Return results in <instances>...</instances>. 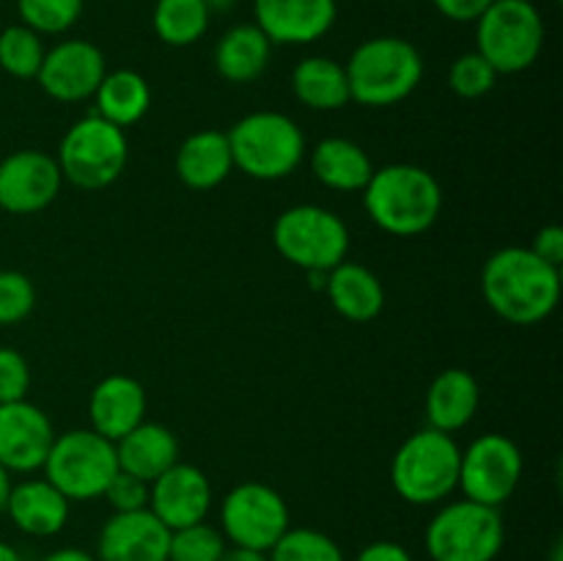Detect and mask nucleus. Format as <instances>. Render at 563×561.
<instances>
[{"instance_id":"9","label":"nucleus","mask_w":563,"mask_h":561,"mask_svg":"<svg viewBox=\"0 0 563 561\" xmlns=\"http://www.w3.org/2000/svg\"><path fill=\"white\" fill-rule=\"evenodd\" d=\"M115 473V443L93 429H69L55 435L53 449L44 460V479L69 501L102 498Z\"/></svg>"},{"instance_id":"39","label":"nucleus","mask_w":563,"mask_h":561,"mask_svg":"<svg viewBox=\"0 0 563 561\" xmlns=\"http://www.w3.org/2000/svg\"><path fill=\"white\" fill-rule=\"evenodd\" d=\"M434 9L451 22H476L495 0H432Z\"/></svg>"},{"instance_id":"21","label":"nucleus","mask_w":563,"mask_h":561,"mask_svg":"<svg viewBox=\"0 0 563 561\" xmlns=\"http://www.w3.org/2000/svg\"><path fill=\"white\" fill-rule=\"evenodd\" d=\"M115 460H119V471L152 484L159 473L179 462V440L163 424L143 421L124 438L115 440Z\"/></svg>"},{"instance_id":"19","label":"nucleus","mask_w":563,"mask_h":561,"mask_svg":"<svg viewBox=\"0 0 563 561\" xmlns=\"http://www.w3.org/2000/svg\"><path fill=\"white\" fill-rule=\"evenodd\" d=\"M91 429L108 440H121L126 432L146 421V391L135 377L110 374L99 380L88 399Z\"/></svg>"},{"instance_id":"8","label":"nucleus","mask_w":563,"mask_h":561,"mask_svg":"<svg viewBox=\"0 0 563 561\" xmlns=\"http://www.w3.org/2000/svg\"><path fill=\"white\" fill-rule=\"evenodd\" d=\"M273 242L295 267L306 273H330L350 253V229L330 209L300 204L278 215Z\"/></svg>"},{"instance_id":"40","label":"nucleus","mask_w":563,"mask_h":561,"mask_svg":"<svg viewBox=\"0 0 563 561\" xmlns=\"http://www.w3.org/2000/svg\"><path fill=\"white\" fill-rule=\"evenodd\" d=\"M355 561H412V556L405 544L390 542V539H379V542L366 544V548L355 556Z\"/></svg>"},{"instance_id":"31","label":"nucleus","mask_w":563,"mask_h":561,"mask_svg":"<svg viewBox=\"0 0 563 561\" xmlns=\"http://www.w3.org/2000/svg\"><path fill=\"white\" fill-rule=\"evenodd\" d=\"M269 561H346L344 550L335 539L317 528H289L273 550L267 553Z\"/></svg>"},{"instance_id":"26","label":"nucleus","mask_w":563,"mask_h":561,"mask_svg":"<svg viewBox=\"0 0 563 561\" xmlns=\"http://www.w3.org/2000/svg\"><path fill=\"white\" fill-rule=\"evenodd\" d=\"M273 42L256 25H234L214 47V69L229 82H251L264 75Z\"/></svg>"},{"instance_id":"30","label":"nucleus","mask_w":563,"mask_h":561,"mask_svg":"<svg viewBox=\"0 0 563 561\" xmlns=\"http://www.w3.org/2000/svg\"><path fill=\"white\" fill-rule=\"evenodd\" d=\"M44 44L36 31L27 25H9L0 31V69L20 80H31L38 75L44 61Z\"/></svg>"},{"instance_id":"4","label":"nucleus","mask_w":563,"mask_h":561,"mask_svg":"<svg viewBox=\"0 0 563 561\" xmlns=\"http://www.w3.org/2000/svg\"><path fill=\"white\" fill-rule=\"evenodd\" d=\"M462 449L451 435L421 429L396 451L390 482L399 498L412 506H432L449 498L460 484Z\"/></svg>"},{"instance_id":"45","label":"nucleus","mask_w":563,"mask_h":561,"mask_svg":"<svg viewBox=\"0 0 563 561\" xmlns=\"http://www.w3.org/2000/svg\"><path fill=\"white\" fill-rule=\"evenodd\" d=\"M553 561H563V544H561V542H555V548H553Z\"/></svg>"},{"instance_id":"6","label":"nucleus","mask_w":563,"mask_h":561,"mask_svg":"<svg viewBox=\"0 0 563 561\" xmlns=\"http://www.w3.org/2000/svg\"><path fill=\"white\" fill-rule=\"evenodd\" d=\"M542 47L544 22L531 0H495L476 20V53L498 75L531 69Z\"/></svg>"},{"instance_id":"11","label":"nucleus","mask_w":563,"mask_h":561,"mask_svg":"<svg viewBox=\"0 0 563 561\" xmlns=\"http://www.w3.org/2000/svg\"><path fill=\"white\" fill-rule=\"evenodd\" d=\"M220 528L225 542L236 548L269 553L289 531V506L284 495L262 482L236 484L220 506Z\"/></svg>"},{"instance_id":"20","label":"nucleus","mask_w":563,"mask_h":561,"mask_svg":"<svg viewBox=\"0 0 563 561\" xmlns=\"http://www.w3.org/2000/svg\"><path fill=\"white\" fill-rule=\"evenodd\" d=\"M3 512H9L11 522L27 537H55L69 520V498L47 479H25L11 484Z\"/></svg>"},{"instance_id":"10","label":"nucleus","mask_w":563,"mask_h":561,"mask_svg":"<svg viewBox=\"0 0 563 561\" xmlns=\"http://www.w3.org/2000/svg\"><path fill=\"white\" fill-rule=\"evenodd\" d=\"M58 168L64 179L80 190H102L113 185L126 165V135L102 116L75 121L58 148Z\"/></svg>"},{"instance_id":"14","label":"nucleus","mask_w":563,"mask_h":561,"mask_svg":"<svg viewBox=\"0 0 563 561\" xmlns=\"http://www.w3.org/2000/svg\"><path fill=\"white\" fill-rule=\"evenodd\" d=\"M104 75L108 66L102 50L86 38H69L44 53L36 80L58 102H82L97 94Z\"/></svg>"},{"instance_id":"13","label":"nucleus","mask_w":563,"mask_h":561,"mask_svg":"<svg viewBox=\"0 0 563 561\" xmlns=\"http://www.w3.org/2000/svg\"><path fill=\"white\" fill-rule=\"evenodd\" d=\"M58 163L36 148H22L0 160V209L11 215H33L58 198Z\"/></svg>"},{"instance_id":"17","label":"nucleus","mask_w":563,"mask_h":561,"mask_svg":"<svg viewBox=\"0 0 563 561\" xmlns=\"http://www.w3.org/2000/svg\"><path fill=\"white\" fill-rule=\"evenodd\" d=\"M170 531L152 509L113 512L99 528L97 561H168Z\"/></svg>"},{"instance_id":"28","label":"nucleus","mask_w":563,"mask_h":561,"mask_svg":"<svg viewBox=\"0 0 563 561\" xmlns=\"http://www.w3.org/2000/svg\"><path fill=\"white\" fill-rule=\"evenodd\" d=\"M97 116L115 127H132L146 116L152 105V88L146 77L132 69L108 72L97 88Z\"/></svg>"},{"instance_id":"34","label":"nucleus","mask_w":563,"mask_h":561,"mask_svg":"<svg viewBox=\"0 0 563 561\" xmlns=\"http://www.w3.org/2000/svg\"><path fill=\"white\" fill-rule=\"evenodd\" d=\"M498 80V72L489 66V61L482 53H465L451 64L449 69V86L451 91L460 94L465 99H478L489 94Z\"/></svg>"},{"instance_id":"12","label":"nucleus","mask_w":563,"mask_h":561,"mask_svg":"<svg viewBox=\"0 0 563 561\" xmlns=\"http://www.w3.org/2000/svg\"><path fill=\"white\" fill-rule=\"evenodd\" d=\"M522 479L520 446L506 435L487 432L473 440L460 460V484L467 501L495 506L515 495Z\"/></svg>"},{"instance_id":"23","label":"nucleus","mask_w":563,"mask_h":561,"mask_svg":"<svg viewBox=\"0 0 563 561\" xmlns=\"http://www.w3.org/2000/svg\"><path fill=\"white\" fill-rule=\"evenodd\" d=\"M234 170L229 135L218 130H201L187 138L176 154V174L192 190H212Z\"/></svg>"},{"instance_id":"38","label":"nucleus","mask_w":563,"mask_h":561,"mask_svg":"<svg viewBox=\"0 0 563 561\" xmlns=\"http://www.w3.org/2000/svg\"><path fill=\"white\" fill-rule=\"evenodd\" d=\"M531 251L537 253L542 262L553 264V267L561 270V264H563V229L561 226H544V229H539L537 237H533Z\"/></svg>"},{"instance_id":"3","label":"nucleus","mask_w":563,"mask_h":561,"mask_svg":"<svg viewBox=\"0 0 563 561\" xmlns=\"http://www.w3.org/2000/svg\"><path fill=\"white\" fill-rule=\"evenodd\" d=\"M350 99L366 108H390L410 97L423 77V58L401 36H374L352 50L344 66Z\"/></svg>"},{"instance_id":"15","label":"nucleus","mask_w":563,"mask_h":561,"mask_svg":"<svg viewBox=\"0 0 563 561\" xmlns=\"http://www.w3.org/2000/svg\"><path fill=\"white\" fill-rule=\"evenodd\" d=\"M148 509L168 531L207 520L212 509V484L196 465L176 462L148 484Z\"/></svg>"},{"instance_id":"41","label":"nucleus","mask_w":563,"mask_h":561,"mask_svg":"<svg viewBox=\"0 0 563 561\" xmlns=\"http://www.w3.org/2000/svg\"><path fill=\"white\" fill-rule=\"evenodd\" d=\"M42 561H97V556L86 553V550L80 548H60V550H53L49 556H44Z\"/></svg>"},{"instance_id":"5","label":"nucleus","mask_w":563,"mask_h":561,"mask_svg":"<svg viewBox=\"0 0 563 561\" xmlns=\"http://www.w3.org/2000/svg\"><path fill=\"white\" fill-rule=\"evenodd\" d=\"M229 146L234 168L251 179L273 182L295 174L306 157V135L284 113L258 110L231 127Z\"/></svg>"},{"instance_id":"24","label":"nucleus","mask_w":563,"mask_h":561,"mask_svg":"<svg viewBox=\"0 0 563 561\" xmlns=\"http://www.w3.org/2000/svg\"><path fill=\"white\" fill-rule=\"evenodd\" d=\"M328 286L330 302L341 317L352 322H368L377 317L385 306V289L377 275L366 270L363 264L341 262L339 267L330 270Z\"/></svg>"},{"instance_id":"35","label":"nucleus","mask_w":563,"mask_h":561,"mask_svg":"<svg viewBox=\"0 0 563 561\" xmlns=\"http://www.w3.org/2000/svg\"><path fill=\"white\" fill-rule=\"evenodd\" d=\"M36 308V289L27 275L16 270H0V328L20 324Z\"/></svg>"},{"instance_id":"32","label":"nucleus","mask_w":563,"mask_h":561,"mask_svg":"<svg viewBox=\"0 0 563 561\" xmlns=\"http://www.w3.org/2000/svg\"><path fill=\"white\" fill-rule=\"evenodd\" d=\"M22 25L38 36L66 33L82 14V0H16Z\"/></svg>"},{"instance_id":"44","label":"nucleus","mask_w":563,"mask_h":561,"mask_svg":"<svg viewBox=\"0 0 563 561\" xmlns=\"http://www.w3.org/2000/svg\"><path fill=\"white\" fill-rule=\"evenodd\" d=\"M0 561H22V556H20V550L14 548V544H9V542H3V539H0Z\"/></svg>"},{"instance_id":"29","label":"nucleus","mask_w":563,"mask_h":561,"mask_svg":"<svg viewBox=\"0 0 563 561\" xmlns=\"http://www.w3.org/2000/svg\"><path fill=\"white\" fill-rule=\"evenodd\" d=\"M154 33L168 47H190L209 28V0H157Z\"/></svg>"},{"instance_id":"7","label":"nucleus","mask_w":563,"mask_h":561,"mask_svg":"<svg viewBox=\"0 0 563 561\" xmlns=\"http://www.w3.org/2000/svg\"><path fill=\"white\" fill-rule=\"evenodd\" d=\"M504 542L506 528L500 512L467 498L445 504L423 534L432 561H495Z\"/></svg>"},{"instance_id":"22","label":"nucleus","mask_w":563,"mask_h":561,"mask_svg":"<svg viewBox=\"0 0 563 561\" xmlns=\"http://www.w3.org/2000/svg\"><path fill=\"white\" fill-rule=\"evenodd\" d=\"M478 399H482V388L467 369H445L427 391L429 427L454 435L476 416Z\"/></svg>"},{"instance_id":"42","label":"nucleus","mask_w":563,"mask_h":561,"mask_svg":"<svg viewBox=\"0 0 563 561\" xmlns=\"http://www.w3.org/2000/svg\"><path fill=\"white\" fill-rule=\"evenodd\" d=\"M220 561H269L267 553L262 550H247V548H225V553L220 556Z\"/></svg>"},{"instance_id":"25","label":"nucleus","mask_w":563,"mask_h":561,"mask_svg":"<svg viewBox=\"0 0 563 561\" xmlns=\"http://www.w3.org/2000/svg\"><path fill=\"white\" fill-rule=\"evenodd\" d=\"M311 170L330 190L355 193L368 185L374 165L357 143L346 141V138H324L313 146Z\"/></svg>"},{"instance_id":"16","label":"nucleus","mask_w":563,"mask_h":561,"mask_svg":"<svg viewBox=\"0 0 563 561\" xmlns=\"http://www.w3.org/2000/svg\"><path fill=\"white\" fill-rule=\"evenodd\" d=\"M53 440V424L42 407L27 399L0 405V465L5 471L33 473L44 468Z\"/></svg>"},{"instance_id":"2","label":"nucleus","mask_w":563,"mask_h":561,"mask_svg":"<svg viewBox=\"0 0 563 561\" xmlns=\"http://www.w3.org/2000/svg\"><path fill=\"white\" fill-rule=\"evenodd\" d=\"M363 204L374 223L394 237H418L432 229L443 209V190L427 168L394 163L374 170L363 187Z\"/></svg>"},{"instance_id":"33","label":"nucleus","mask_w":563,"mask_h":561,"mask_svg":"<svg viewBox=\"0 0 563 561\" xmlns=\"http://www.w3.org/2000/svg\"><path fill=\"white\" fill-rule=\"evenodd\" d=\"M225 537L214 526L203 522H192V526L176 528L170 531L168 544V561H220L225 553Z\"/></svg>"},{"instance_id":"37","label":"nucleus","mask_w":563,"mask_h":561,"mask_svg":"<svg viewBox=\"0 0 563 561\" xmlns=\"http://www.w3.org/2000/svg\"><path fill=\"white\" fill-rule=\"evenodd\" d=\"M102 498H108V504L115 512H137L148 509V482L132 476V473L119 471L110 484L104 487Z\"/></svg>"},{"instance_id":"18","label":"nucleus","mask_w":563,"mask_h":561,"mask_svg":"<svg viewBox=\"0 0 563 561\" xmlns=\"http://www.w3.org/2000/svg\"><path fill=\"white\" fill-rule=\"evenodd\" d=\"M253 25L273 44H313L339 16L335 0H253Z\"/></svg>"},{"instance_id":"36","label":"nucleus","mask_w":563,"mask_h":561,"mask_svg":"<svg viewBox=\"0 0 563 561\" xmlns=\"http://www.w3.org/2000/svg\"><path fill=\"white\" fill-rule=\"evenodd\" d=\"M27 388H31L27 361L11 346H0V405L25 399Z\"/></svg>"},{"instance_id":"43","label":"nucleus","mask_w":563,"mask_h":561,"mask_svg":"<svg viewBox=\"0 0 563 561\" xmlns=\"http://www.w3.org/2000/svg\"><path fill=\"white\" fill-rule=\"evenodd\" d=\"M9 490H11V473L0 465V512L5 509V498H9Z\"/></svg>"},{"instance_id":"27","label":"nucleus","mask_w":563,"mask_h":561,"mask_svg":"<svg viewBox=\"0 0 563 561\" xmlns=\"http://www.w3.org/2000/svg\"><path fill=\"white\" fill-rule=\"evenodd\" d=\"M291 91L311 110H339L350 102V82L339 61L311 55L291 72Z\"/></svg>"},{"instance_id":"1","label":"nucleus","mask_w":563,"mask_h":561,"mask_svg":"<svg viewBox=\"0 0 563 561\" xmlns=\"http://www.w3.org/2000/svg\"><path fill=\"white\" fill-rule=\"evenodd\" d=\"M487 306L511 324H537L555 311L561 300V273L542 262L531 248H500L482 273Z\"/></svg>"}]
</instances>
